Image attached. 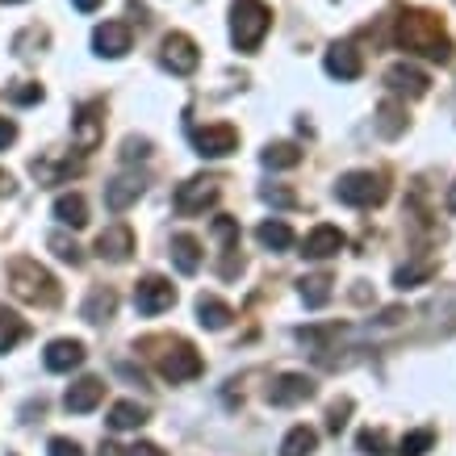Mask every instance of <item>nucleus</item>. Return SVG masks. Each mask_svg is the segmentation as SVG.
Instances as JSON below:
<instances>
[{
  "instance_id": "nucleus-42",
  "label": "nucleus",
  "mask_w": 456,
  "mask_h": 456,
  "mask_svg": "<svg viewBox=\"0 0 456 456\" xmlns=\"http://www.w3.org/2000/svg\"><path fill=\"white\" fill-rule=\"evenodd\" d=\"M71 4H76V9H80V13H93V9H97L101 0H71Z\"/></svg>"
},
{
  "instance_id": "nucleus-26",
  "label": "nucleus",
  "mask_w": 456,
  "mask_h": 456,
  "mask_svg": "<svg viewBox=\"0 0 456 456\" xmlns=\"http://www.w3.org/2000/svg\"><path fill=\"white\" fill-rule=\"evenodd\" d=\"M314 444H318V436L310 428H293L289 436H285V444H281V456H310Z\"/></svg>"
},
{
  "instance_id": "nucleus-3",
  "label": "nucleus",
  "mask_w": 456,
  "mask_h": 456,
  "mask_svg": "<svg viewBox=\"0 0 456 456\" xmlns=\"http://www.w3.org/2000/svg\"><path fill=\"white\" fill-rule=\"evenodd\" d=\"M9 281H13V293L21 302H34V305H55L59 302V285L55 277L38 268L34 260H13L9 264Z\"/></svg>"
},
{
  "instance_id": "nucleus-18",
  "label": "nucleus",
  "mask_w": 456,
  "mask_h": 456,
  "mask_svg": "<svg viewBox=\"0 0 456 456\" xmlns=\"http://www.w3.org/2000/svg\"><path fill=\"white\" fill-rule=\"evenodd\" d=\"M97 251L105 256V260H126V256L134 251V235H130V226H110V231L97 239Z\"/></svg>"
},
{
  "instance_id": "nucleus-28",
  "label": "nucleus",
  "mask_w": 456,
  "mask_h": 456,
  "mask_svg": "<svg viewBox=\"0 0 456 456\" xmlns=\"http://www.w3.org/2000/svg\"><path fill=\"white\" fill-rule=\"evenodd\" d=\"M21 339H26V322L17 314H4V310H0V352H13Z\"/></svg>"
},
{
  "instance_id": "nucleus-19",
  "label": "nucleus",
  "mask_w": 456,
  "mask_h": 456,
  "mask_svg": "<svg viewBox=\"0 0 456 456\" xmlns=\"http://www.w3.org/2000/svg\"><path fill=\"white\" fill-rule=\"evenodd\" d=\"M142 193V180L139 176H122V180H113L110 189H105V206L113 209V214H122L130 201H139Z\"/></svg>"
},
{
  "instance_id": "nucleus-21",
  "label": "nucleus",
  "mask_w": 456,
  "mask_h": 456,
  "mask_svg": "<svg viewBox=\"0 0 456 456\" xmlns=\"http://www.w3.org/2000/svg\"><path fill=\"white\" fill-rule=\"evenodd\" d=\"M197 318H201V327H209V331H222V327L235 318V310L226 302H218V297H201V302H197Z\"/></svg>"
},
{
  "instance_id": "nucleus-6",
  "label": "nucleus",
  "mask_w": 456,
  "mask_h": 456,
  "mask_svg": "<svg viewBox=\"0 0 456 456\" xmlns=\"http://www.w3.org/2000/svg\"><path fill=\"white\" fill-rule=\"evenodd\" d=\"M197 63H201V51L189 34H167L164 38V68L172 76H193Z\"/></svg>"
},
{
  "instance_id": "nucleus-8",
  "label": "nucleus",
  "mask_w": 456,
  "mask_h": 456,
  "mask_svg": "<svg viewBox=\"0 0 456 456\" xmlns=\"http://www.w3.org/2000/svg\"><path fill=\"white\" fill-rule=\"evenodd\" d=\"M71 130H76V147H80V151H93V147L105 139V122H101V105H97V101L76 110Z\"/></svg>"
},
{
  "instance_id": "nucleus-1",
  "label": "nucleus",
  "mask_w": 456,
  "mask_h": 456,
  "mask_svg": "<svg viewBox=\"0 0 456 456\" xmlns=\"http://www.w3.org/2000/svg\"><path fill=\"white\" fill-rule=\"evenodd\" d=\"M394 42L411 55H423L431 63H448L452 59V38L444 34V21L428 9H406L394 26Z\"/></svg>"
},
{
  "instance_id": "nucleus-25",
  "label": "nucleus",
  "mask_w": 456,
  "mask_h": 456,
  "mask_svg": "<svg viewBox=\"0 0 456 456\" xmlns=\"http://www.w3.org/2000/svg\"><path fill=\"white\" fill-rule=\"evenodd\" d=\"M256 239H260L264 248H273V251H289L293 248V231L285 226V222H260Z\"/></svg>"
},
{
  "instance_id": "nucleus-13",
  "label": "nucleus",
  "mask_w": 456,
  "mask_h": 456,
  "mask_svg": "<svg viewBox=\"0 0 456 456\" xmlns=\"http://www.w3.org/2000/svg\"><path fill=\"white\" fill-rule=\"evenodd\" d=\"M386 84L398 93V97H423L431 80L415 68V63H394V68L386 71Z\"/></svg>"
},
{
  "instance_id": "nucleus-33",
  "label": "nucleus",
  "mask_w": 456,
  "mask_h": 456,
  "mask_svg": "<svg viewBox=\"0 0 456 456\" xmlns=\"http://www.w3.org/2000/svg\"><path fill=\"white\" fill-rule=\"evenodd\" d=\"M51 251H55L59 260H68V264H80V260H84L80 248H76L68 235H51Z\"/></svg>"
},
{
  "instance_id": "nucleus-7",
  "label": "nucleus",
  "mask_w": 456,
  "mask_h": 456,
  "mask_svg": "<svg viewBox=\"0 0 456 456\" xmlns=\"http://www.w3.org/2000/svg\"><path fill=\"white\" fill-rule=\"evenodd\" d=\"M193 147L197 155H209V159H222L239 147V130L235 126H206V130H193Z\"/></svg>"
},
{
  "instance_id": "nucleus-23",
  "label": "nucleus",
  "mask_w": 456,
  "mask_h": 456,
  "mask_svg": "<svg viewBox=\"0 0 456 456\" xmlns=\"http://www.w3.org/2000/svg\"><path fill=\"white\" fill-rule=\"evenodd\" d=\"M71 172H80L76 159H34V176H38L42 184H59V180L71 176Z\"/></svg>"
},
{
  "instance_id": "nucleus-14",
  "label": "nucleus",
  "mask_w": 456,
  "mask_h": 456,
  "mask_svg": "<svg viewBox=\"0 0 456 456\" xmlns=\"http://www.w3.org/2000/svg\"><path fill=\"white\" fill-rule=\"evenodd\" d=\"M335 251H344V235H339V226H331V222H322V226H314L305 235V251H302L305 260H327Z\"/></svg>"
},
{
  "instance_id": "nucleus-20",
  "label": "nucleus",
  "mask_w": 456,
  "mask_h": 456,
  "mask_svg": "<svg viewBox=\"0 0 456 456\" xmlns=\"http://www.w3.org/2000/svg\"><path fill=\"white\" fill-rule=\"evenodd\" d=\"M172 260H176L180 273H197L201 268V243L193 235H176L172 239Z\"/></svg>"
},
{
  "instance_id": "nucleus-4",
  "label": "nucleus",
  "mask_w": 456,
  "mask_h": 456,
  "mask_svg": "<svg viewBox=\"0 0 456 456\" xmlns=\"http://www.w3.org/2000/svg\"><path fill=\"white\" fill-rule=\"evenodd\" d=\"M155 344L164 347V352H151L155 364H159V373L167 377V381H193L197 373H201V356H197L193 347L184 344V339H155Z\"/></svg>"
},
{
  "instance_id": "nucleus-32",
  "label": "nucleus",
  "mask_w": 456,
  "mask_h": 456,
  "mask_svg": "<svg viewBox=\"0 0 456 456\" xmlns=\"http://www.w3.org/2000/svg\"><path fill=\"white\" fill-rule=\"evenodd\" d=\"M431 440H436L431 431H415V436H406V440L398 444V456H423L431 448Z\"/></svg>"
},
{
  "instance_id": "nucleus-10",
  "label": "nucleus",
  "mask_w": 456,
  "mask_h": 456,
  "mask_svg": "<svg viewBox=\"0 0 456 456\" xmlns=\"http://www.w3.org/2000/svg\"><path fill=\"white\" fill-rule=\"evenodd\" d=\"M214 197H218V184L214 180H189V184H180L176 189V214H201L206 206H214Z\"/></svg>"
},
{
  "instance_id": "nucleus-17",
  "label": "nucleus",
  "mask_w": 456,
  "mask_h": 456,
  "mask_svg": "<svg viewBox=\"0 0 456 456\" xmlns=\"http://www.w3.org/2000/svg\"><path fill=\"white\" fill-rule=\"evenodd\" d=\"M80 360H84V347L76 344V339H55V344L46 347L42 364H46L51 373H68V369H76Z\"/></svg>"
},
{
  "instance_id": "nucleus-43",
  "label": "nucleus",
  "mask_w": 456,
  "mask_h": 456,
  "mask_svg": "<svg viewBox=\"0 0 456 456\" xmlns=\"http://www.w3.org/2000/svg\"><path fill=\"white\" fill-rule=\"evenodd\" d=\"M4 193H13V176H9V172H0V197Z\"/></svg>"
},
{
  "instance_id": "nucleus-35",
  "label": "nucleus",
  "mask_w": 456,
  "mask_h": 456,
  "mask_svg": "<svg viewBox=\"0 0 456 456\" xmlns=\"http://www.w3.org/2000/svg\"><path fill=\"white\" fill-rule=\"evenodd\" d=\"M147 155H151V142H147V139H126V151H122L126 164H134V159H147Z\"/></svg>"
},
{
  "instance_id": "nucleus-22",
  "label": "nucleus",
  "mask_w": 456,
  "mask_h": 456,
  "mask_svg": "<svg viewBox=\"0 0 456 456\" xmlns=\"http://www.w3.org/2000/svg\"><path fill=\"white\" fill-rule=\"evenodd\" d=\"M55 218L63 222V226H76V231H80L84 222H88V206H84V197H76V193L59 197V201H55Z\"/></svg>"
},
{
  "instance_id": "nucleus-30",
  "label": "nucleus",
  "mask_w": 456,
  "mask_h": 456,
  "mask_svg": "<svg viewBox=\"0 0 456 456\" xmlns=\"http://www.w3.org/2000/svg\"><path fill=\"white\" fill-rule=\"evenodd\" d=\"M302 297H305V305H322L327 297H331V277H310V281H302Z\"/></svg>"
},
{
  "instance_id": "nucleus-31",
  "label": "nucleus",
  "mask_w": 456,
  "mask_h": 456,
  "mask_svg": "<svg viewBox=\"0 0 456 456\" xmlns=\"http://www.w3.org/2000/svg\"><path fill=\"white\" fill-rule=\"evenodd\" d=\"M402 110L398 105H381V118H377V130L386 134V139H394V134H402Z\"/></svg>"
},
{
  "instance_id": "nucleus-41",
  "label": "nucleus",
  "mask_w": 456,
  "mask_h": 456,
  "mask_svg": "<svg viewBox=\"0 0 456 456\" xmlns=\"http://www.w3.org/2000/svg\"><path fill=\"white\" fill-rule=\"evenodd\" d=\"M130 456H164V452H159L155 444H134V448H130Z\"/></svg>"
},
{
  "instance_id": "nucleus-36",
  "label": "nucleus",
  "mask_w": 456,
  "mask_h": 456,
  "mask_svg": "<svg viewBox=\"0 0 456 456\" xmlns=\"http://www.w3.org/2000/svg\"><path fill=\"white\" fill-rule=\"evenodd\" d=\"M423 277H431V264H411V268L398 273V285L406 289V285H415V281H423Z\"/></svg>"
},
{
  "instance_id": "nucleus-2",
  "label": "nucleus",
  "mask_w": 456,
  "mask_h": 456,
  "mask_svg": "<svg viewBox=\"0 0 456 456\" xmlns=\"http://www.w3.org/2000/svg\"><path fill=\"white\" fill-rule=\"evenodd\" d=\"M268 29H273V9L264 0H235L231 4V38L243 55H251L260 46Z\"/></svg>"
},
{
  "instance_id": "nucleus-27",
  "label": "nucleus",
  "mask_w": 456,
  "mask_h": 456,
  "mask_svg": "<svg viewBox=\"0 0 456 456\" xmlns=\"http://www.w3.org/2000/svg\"><path fill=\"white\" fill-rule=\"evenodd\" d=\"M113 305H118V297H113L110 289H93V297L84 302V318H88V322H105V318L113 314Z\"/></svg>"
},
{
  "instance_id": "nucleus-11",
  "label": "nucleus",
  "mask_w": 456,
  "mask_h": 456,
  "mask_svg": "<svg viewBox=\"0 0 456 456\" xmlns=\"http://www.w3.org/2000/svg\"><path fill=\"white\" fill-rule=\"evenodd\" d=\"M305 398H314V381L302 373L277 377L273 389H268V402H273V406H293V402H305Z\"/></svg>"
},
{
  "instance_id": "nucleus-44",
  "label": "nucleus",
  "mask_w": 456,
  "mask_h": 456,
  "mask_svg": "<svg viewBox=\"0 0 456 456\" xmlns=\"http://www.w3.org/2000/svg\"><path fill=\"white\" fill-rule=\"evenodd\" d=\"M101 456H122V448H118V444H105V448H101Z\"/></svg>"
},
{
  "instance_id": "nucleus-12",
  "label": "nucleus",
  "mask_w": 456,
  "mask_h": 456,
  "mask_svg": "<svg viewBox=\"0 0 456 456\" xmlns=\"http://www.w3.org/2000/svg\"><path fill=\"white\" fill-rule=\"evenodd\" d=\"M93 46H97V55H105V59H122L126 51H130V26H126V21H105V26H97V34H93Z\"/></svg>"
},
{
  "instance_id": "nucleus-39",
  "label": "nucleus",
  "mask_w": 456,
  "mask_h": 456,
  "mask_svg": "<svg viewBox=\"0 0 456 456\" xmlns=\"http://www.w3.org/2000/svg\"><path fill=\"white\" fill-rule=\"evenodd\" d=\"M347 411H352V402H339V406H331V419H327V428H331V431H339V428H344V423H347Z\"/></svg>"
},
{
  "instance_id": "nucleus-37",
  "label": "nucleus",
  "mask_w": 456,
  "mask_h": 456,
  "mask_svg": "<svg viewBox=\"0 0 456 456\" xmlns=\"http://www.w3.org/2000/svg\"><path fill=\"white\" fill-rule=\"evenodd\" d=\"M360 448L369 456H386L381 452V448H386V436H381V431H364V436H360Z\"/></svg>"
},
{
  "instance_id": "nucleus-5",
  "label": "nucleus",
  "mask_w": 456,
  "mask_h": 456,
  "mask_svg": "<svg viewBox=\"0 0 456 456\" xmlns=\"http://www.w3.org/2000/svg\"><path fill=\"white\" fill-rule=\"evenodd\" d=\"M335 197L344 206H377V201H386V180L377 172H347L335 184Z\"/></svg>"
},
{
  "instance_id": "nucleus-34",
  "label": "nucleus",
  "mask_w": 456,
  "mask_h": 456,
  "mask_svg": "<svg viewBox=\"0 0 456 456\" xmlns=\"http://www.w3.org/2000/svg\"><path fill=\"white\" fill-rule=\"evenodd\" d=\"M9 97L17 105H34V101H42V84H17V88H9Z\"/></svg>"
},
{
  "instance_id": "nucleus-29",
  "label": "nucleus",
  "mask_w": 456,
  "mask_h": 456,
  "mask_svg": "<svg viewBox=\"0 0 456 456\" xmlns=\"http://www.w3.org/2000/svg\"><path fill=\"white\" fill-rule=\"evenodd\" d=\"M264 164L268 167H297L302 164V151H297L293 142H273V147L264 151Z\"/></svg>"
},
{
  "instance_id": "nucleus-38",
  "label": "nucleus",
  "mask_w": 456,
  "mask_h": 456,
  "mask_svg": "<svg viewBox=\"0 0 456 456\" xmlns=\"http://www.w3.org/2000/svg\"><path fill=\"white\" fill-rule=\"evenodd\" d=\"M51 456H84L76 440H51Z\"/></svg>"
},
{
  "instance_id": "nucleus-15",
  "label": "nucleus",
  "mask_w": 456,
  "mask_h": 456,
  "mask_svg": "<svg viewBox=\"0 0 456 456\" xmlns=\"http://www.w3.org/2000/svg\"><path fill=\"white\" fill-rule=\"evenodd\" d=\"M327 71H331L335 80H360V71H364L360 51L347 46V42H335L331 51H327Z\"/></svg>"
},
{
  "instance_id": "nucleus-16",
  "label": "nucleus",
  "mask_w": 456,
  "mask_h": 456,
  "mask_svg": "<svg viewBox=\"0 0 456 456\" xmlns=\"http://www.w3.org/2000/svg\"><path fill=\"white\" fill-rule=\"evenodd\" d=\"M101 398H105V386H101L97 377H84V381H76V386L68 389L63 406H68L71 415H88V411H93Z\"/></svg>"
},
{
  "instance_id": "nucleus-24",
  "label": "nucleus",
  "mask_w": 456,
  "mask_h": 456,
  "mask_svg": "<svg viewBox=\"0 0 456 456\" xmlns=\"http://www.w3.org/2000/svg\"><path fill=\"white\" fill-rule=\"evenodd\" d=\"M147 423V411H142L139 402H118L110 411V428L118 431H130V428H142Z\"/></svg>"
},
{
  "instance_id": "nucleus-40",
  "label": "nucleus",
  "mask_w": 456,
  "mask_h": 456,
  "mask_svg": "<svg viewBox=\"0 0 456 456\" xmlns=\"http://www.w3.org/2000/svg\"><path fill=\"white\" fill-rule=\"evenodd\" d=\"M13 139H17V126L9 122V118H0V151H4V147H9Z\"/></svg>"
},
{
  "instance_id": "nucleus-9",
  "label": "nucleus",
  "mask_w": 456,
  "mask_h": 456,
  "mask_svg": "<svg viewBox=\"0 0 456 456\" xmlns=\"http://www.w3.org/2000/svg\"><path fill=\"white\" fill-rule=\"evenodd\" d=\"M172 302H176V289H172L164 277H147V281H139V289H134L139 314H159V310H167Z\"/></svg>"
},
{
  "instance_id": "nucleus-45",
  "label": "nucleus",
  "mask_w": 456,
  "mask_h": 456,
  "mask_svg": "<svg viewBox=\"0 0 456 456\" xmlns=\"http://www.w3.org/2000/svg\"><path fill=\"white\" fill-rule=\"evenodd\" d=\"M448 209L456 214V184H452V193H448Z\"/></svg>"
},
{
  "instance_id": "nucleus-46",
  "label": "nucleus",
  "mask_w": 456,
  "mask_h": 456,
  "mask_svg": "<svg viewBox=\"0 0 456 456\" xmlns=\"http://www.w3.org/2000/svg\"><path fill=\"white\" fill-rule=\"evenodd\" d=\"M0 4H21V0H0Z\"/></svg>"
}]
</instances>
